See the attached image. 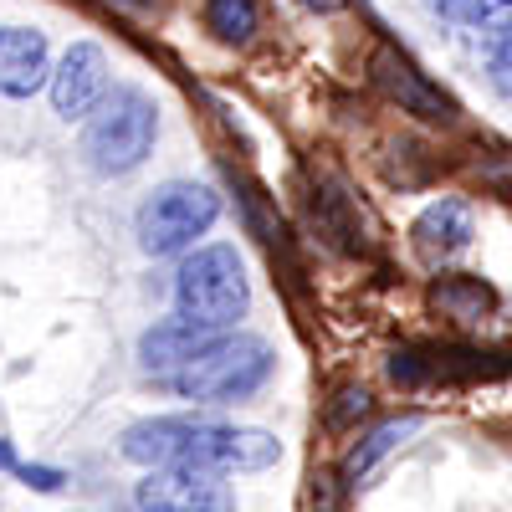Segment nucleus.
I'll list each match as a JSON object with an SVG mask.
<instances>
[{
    "label": "nucleus",
    "instance_id": "obj_1",
    "mask_svg": "<svg viewBox=\"0 0 512 512\" xmlns=\"http://www.w3.org/2000/svg\"><path fill=\"white\" fill-rule=\"evenodd\" d=\"M123 456L159 472V466H185V472L236 477V472H267L282 461V441L256 425H231L210 415H154L123 431Z\"/></svg>",
    "mask_w": 512,
    "mask_h": 512
},
{
    "label": "nucleus",
    "instance_id": "obj_2",
    "mask_svg": "<svg viewBox=\"0 0 512 512\" xmlns=\"http://www.w3.org/2000/svg\"><path fill=\"white\" fill-rule=\"evenodd\" d=\"M272 369H277V354H272L267 338H256V333H216L185 369H175L164 384L180 400L231 405V400H251L272 379Z\"/></svg>",
    "mask_w": 512,
    "mask_h": 512
},
{
    "label": "nucleus",
    "instance_id": "obj_3",
    "mask_svg": "<svg viewBox=\"0 0 512 512\" xmlns=\"http://www.w3.org/2000/svg\"><path fill=\"white\" fill-rule=\"evenodd\" d=\"M251 308V282L236 246H195L175 272V318L200 333H231Z\"/></svg>",
    "mask_w": 512,
    "mask_h": 512
},
{
    "label": "nucleus",
    "instance_id": "obj_4",
    "mask_svg": "<svg viewBox=\"0 0 512 512\" xmlns=\"http://www.w3.org/2000/svg\"><path fill=\"white\" fill-rule=\"evenodd\" d=\"M159 139V108L144 88H108L82 128V159L98 175H128L149 159Z\"/></svg>",
    "mask_w": 512,
    "mask_h": 512
},
{
    "label": "nucleus",
    "instance_id": "obj_5",
    "mask_svg": "<svg viewBox=\"0 0 512 512\" xmlns=\"http://www.w3.org/2000/svg\"><path fill=\"white\" fill-rule=\"evenodd\" d=\"M221 221V195L195 180H169L139 205V246L149 256H180Z\"/></svg>",
    "mask_w": 512,
    "mask_h": 512
},
{
    "label": "nucleus",
    "instance_id": "obj_6",
    "mask_svg": "<svg viewBox=\"0 0 512 512\" xmlns=\"http://www.w3.org/2000/svg\"><path fill=\"white\" fill-rule=\"evenodd\" d=\"M139 512H236V497L221 477L185 472V466H159L134 492Z\"/></svg>",
    "mask_w": 512,
    "mask_h": 512
},
{
    "label": "nucleus",
    "instance_id": "obj_7",
    "mask_svg": "<svg viewBox=\"0 0 512 512\" xmlns=\"http://www.w3.org/2000/svg\"><path fill=\"white\" fill-rule=\"evenodd\" d=\"M52 88V108L72 123V118H88L98 108V98L108 93V52L98 41H72L62 52L57 72L47 77Z\"/></svg>",
    "mask_w": 512,
    "mask_h": 512
},
{
    "label": "nucleus",
    "instance_id": "obj_8",
    "mask_svg": "<svg viewBox=\"0 0 512 512\" xmlns=\"http://www.w3.org/2000/svg\"><path fill=\"white\" fill-rule=\"evenodd\" d=\"M472 236H477V216H472V205L456 200V195L431 200V205L415 216V226H410V241H415V251H420L425 267L456 262V256L472 246Z\"/></svg>",
    "mask_w": 512,
    "mask_h": 512
},
{
    "label": "nucleus",
    "instance_id": "obj_9",
    "mask_svg": "<svg viewBox=\"0 0 512 512\" xmlns=\"http://www.w3.org/2000/svg\"><path fill=\"white\" fill-rule=\"evenodd\" d=\"M374 82H379V88L390 93L405 113H420V118H431V123H446V118L456 113V103H451L410 57H400L395 47H379V52H374Z\"/></svg>",
    "mask_w": 512,
    "mask_h": 512
},
{
    "label": "nucleus",
    "instance_id": "obj_10",
    "mask_svg": "<svg viewBox=\"0 0 512 512\" xmlns=\"http://www.w3.org/2000/svg\"><path fill=\"white\" fill-rule=\"evenodd\" d=\"M52 52L31 26H0V98H31L47 88Z\"/></svg>",
    "mask_w": 512,
    "mask_h": 512
},
{
    "label": "nucleus",
    "instance_id": "obj_11",
    "mask_svg": "<svg viewBox=\"0 0 512 512\" xmlns=\"http://www.w3.org/2000/svg\"><path fill=\"white\" fill-rule=\"evenodd\" d=\"M210 338L216 333H200V328H190V323H180V318H164V323H154L144 338H139V364H144V374H154V379H169L175 369H185Z\"/></svg>",
    "mask_w": 512,
    "mask_h": 512
},
{
    "label": "nucleus",
    "instance_id": "obj_12",
    "mask_svg": "<svg viewBox=\"0 0 512 512\" xmlns=\"http://www.w3.org/2000/svg\"><path fill=\"white\" fill-rule=\"evenodd\" d=\"M420 425H425V420H420L415 410H410V415H395V420H379L374 431L344 456V466H338V482H344V487H364V482L379 472V461H390V456L420 431Z\"/></svg>",
    "mask_w": 512,
    "mask_h": 512
},
{
    "label": "nucleus",
    "instance_id": "obj_13",
    "mask_svg": "<svg viewBox=\"0 0 512 512\" xmlns=\"http://www.w3.org/2000/svg\"><path fill=\"white\" fill-rule=\"evenodd\" d=\"M436 16L477 31L487 47H512V0H431Z\"/></svg>",
    "mask_w": 512,
    "mask_h": 512
},
{
    "label": "nucleus",
    "instance_id": "obj_14",
    "mask_svg": "<svg viewBox=\"0 0 512 512\" xmlns=\"http://www.w3.org/2000/svg\"><path fill=\"white\" fill-rule=\"evenodd\" d=\"M436 308L456 323H482L492 313V287L477 277H446L436 282Z\"/></svg>",
    "mask_w": 512,
    "mask_h": 512
},
{
    "label": "nucleus",
    "instance_id": "obj_15",
    "mask_svg": "<svg viewBox=\"0 0 512 512\" xmlns=\"http://www.w3.org/2000/svg\"><path fill=\"white\" fill-rule=\"evenodd\" d=\"M205 26L216 31L226 47H246L262 26V6L256 0H205Z\"/></svg>",
    "mask_w": 512,
    "mask_h": 512
},
{
    "label": "nucleus",
    "instance_id": "obj_16",
    "mask_svg": "<svg viewBox=\"0 0 512 512\" xmlns=\"http://www.w3.org/2000/svg\"><path fill=\"white\" fill-rule=\"evenodd\" d=\"M369 415V390L364 384H344V390L333 395V405H328V425L333 431H349L354 420H364Z\"/></svg>",
    "mask_w": 512,
    "mask_h": 512
},
{
    "label": "nucleus",
    "instance_id": "obj_17",
    "mask_svg": "<svg viewBox=\"0 0 512 512\" xmlns=\"http://www.w3.org/2000/svg\"><path fill=\"white\" fill-rule=\"evenodd\" d=\"M487 77L502 98H512V47H487Z\"/></svg>",
    "mask_w": 512,
    "mask_h": 512
},
{
    "label": "nucleus",
    "instance_id": "obj_18",
    "mask_svg": "<svg viewBox=\"0 0 512 512\" xmlns=\"http://www.w3.org/2000/svg\"><path fill=\"white\" fill-rule=\"evenodd\" d=\"M16 477H21L26 487H36V492H57V487L67 482L57 466H16Z\"/></svg>",
    "mask_w": 512,
    "mask_h": 512
},
{
    "label": "nucleus",
    "instance_id": "obj_19",
    "mask_svg": "<svg viewBox=\"0 0 512 512\" xmlns=\"http://www.w3.org/2000/svg\"><path fill=\"white\" fill-rule=\"evenodd\" d=\"M0 466H6V472H16V451H11V441H0Z\"/></svg>",
    "mask_w": 512,
    "mask_h": 512
},
{
    "label": "nucleus",
    "instance_id": "obj_20",
    "mask_svg": "<svg viewBox=\"0 0 512 512\" xmlns=\"http://www.w3.org/2000/svg\"><path fill=\"white\" fill-rule=\"evenodd\" d=\"M303 6H313V11H338V0H303Z\"/></svg>",
    "mask_w": 512,
    "mask_h": 512
}]
</instances>
